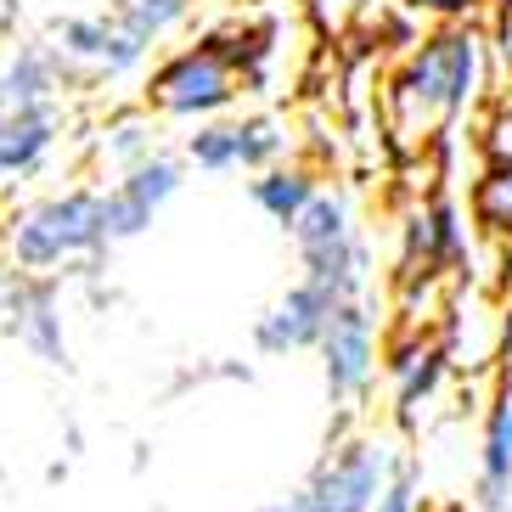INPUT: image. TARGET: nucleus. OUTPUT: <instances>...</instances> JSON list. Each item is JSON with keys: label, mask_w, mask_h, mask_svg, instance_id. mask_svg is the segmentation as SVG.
Here are the masks:
<instances>
[{"label": "nucleus", "mask_w": 512, "mask_h": 512, "mask_svg": "<svg viewBox=\"0 0 512 512\" xmlns=\"http://www.w3.org/2000/svg\"><path fill=\"white\" fill-rule=\"evenodd\" d=\"M490 79V46L473 23H439L417 34L406 57L383 79V136L400 158H422L456 130L467 107L484 96Z\"/></svg>", "instance_id": "nucleus-1"}, {"label": "nucleus", "mask_w": 512, "mask_h": 512, "mask_svg": "<svg viewBox=\"0 0 512 512\" xmlns=\"http://www.w3.org/2000/svg\"><path fill=\"white\" fill-rule=\"evenodd\" d=\"M265 62H271V29H259V23L197 34L186 46L164 51L141 74V102L164 124L220 119L248 91L265 85Z\"/></svg>", "instance_id": "nucleus-2"}, {"label": "nucleus", "mask_w": 512, "mask_h": 512, "mask_svg": "<svg viewBox=\"0 0 512 512\" xmlns=\"http://www.w3.org/2000/svg\"><path fill=\"white\" fill-rule=\"evenodd\" d=\"M0 254L29 276L102 271V259L113 254L102 220V186H62V192L17 203L0 226Z\"/></svg>", "instance_id": "nucleus-3"}, {"label": "nucleus", "mask_w": 512, "mask_h": 512, "mask_svg": "<svg viewBox=\"0 0 512 512\" xmlns=\"http://www.w3.org/2000/svg\"><path fill=\"white\" fill-rule=\"evenodd\" d=\"M287 237H293L299 271L310 282H321L332 299H366V287H372V242H366L361 220H355V203L338 186H321L299 209V220L287 226Z\"/></svg>", "instance_id": "nucleus-4"}, {"label": "nucleus", "mask_w": 512, "mask_h": 512, "mask_svg": "<svg viewBox=\"0 0 512 512\" xmlns=\"http://www.w3.org/2000/svg\"><path fill=\"white\" fill-rule=\"evenodd\" d=\"M394 456L400 451H394L383 434H372V428L338 434L327 445V456L310 467V479L287 496L282 512H372V501H377V490H383V479H389Z\"/></svg>", "instance_id": "nucleus-5"}, {"label": "nucleus", "mask_w": 512, "mask_h": 512, "mask_svg": "<svg viewBox=\"0 0 512 512\" xmlns=\"http://www.w3.org/2000/svg\"><path fill=\"white\" fill-rule=\"evenodd\" d=\"M51 46L74 62L79 85H124V79L147 74L152 51H158L152 40H141V34L113 12V6L62 17L57 29H51Z\"/></svg>", "instance_id": "nucleus-6"}, {"label": "nucleus", "mask_w": 512, "mask_h": 512, "mask_svg": "<svg viewBox=\"0 0 512 512\" xmlns=\"http://www.w3.org/2000/svg\"><path fill=\"white\" fill-rule=\"evenodd\" d=\"M321 383H327L332 411H355L372 394L377 372H383V332L366 299H344L332 310L327 332H321Z\"/></svg>", "instance_id": "nucleus-7"}, {"label": "nucleus", "mask_w": 512, "mask_h": 512, "mask_svg": "<svg viewBox=\"0 0 512 512\" xmlns=\"http://www.w3.org/2000/svg\"><path fill=\"white\" fill-rule=\"evenodd\" d=\"M186 186V158L181 152H152L147 164L124 169L102 186V220H107V242L124 248L152 231V220L181 197Z\"/></svg>", "instance_id": "nucleus-8"}, {"label": "nucleus", "mask_w": 512, "mask_h": 512, "mask_svg": "<svg viewBox=\"0 0 512 512\" xmlns=\"http://www.w3.org/2000/svg\"><path fill=\"white\" fill-rule=\"evenodd\" d=\"M383 372L394 383V422L422 428V417L439 406V394L451 383V355L439 332H394L383 344Z\"/></svg>", "instance_id": "nucleus-9"}, {"label": "nucleus", "mask_w": 512, "mask_h": 512, "mask_svg": "<svg viewBox=\"0 0 512 512\" xmlns=\"http://www.w3.org/2000/svg\"><path fill=\"white\" fill-rule=\"evenodd\" d=\"M467 259V231L462 209L445 192H422L411 214L400 220V282H428V276H451Z\"/></svg>", "instance_id": "nucleus-10"}, {"label": "nucleus", "mask_w": 512, "mask_h": 512, "mask_svg": "<svg viewBox=\"0 0 512 512\" xmlns=\"http://www.w3.org/2000/svg\"><path fill=\"white\" fill-rule=\"evenodd\" d=\"M338 304H344V299H332L321 282L299 276V282L287 287L282 299H276L271 310L254 321V349H259V355H271V361H287V355H304V349H316Z\"/></svg>", "instance_id": "nucleus-11"}, {"label": "nucleus", "mask_w": 512, "mask_h": 512, "mask_svg": "<svg viewBox=\"0 0 512 512\" xmlns=\"http://www.w3.org/2000/svg\"><path fill=\"white\" fill-rule=\"evenodd\" d=\"M6 338H17V349H29L34 361L68 366V327H62V276H29L17 287L12 310L0 316Z\"/></svg>", "instance_id": "nucleus-12"}, {"label": "nucleus", "mask_w": 512, "mask_h": 512, "mask_svg": "<svg viewBox=\"0 0 512 512\" xmlns=\"http://www.w3.org/2000/svg\"><path fill=\"white\" fill-rule=\"evenodd\" d=\"M62 136H68V113H62V102L0 113V192L17 186V181H34V175L57 158Z\"/></svg>", "instance_id": "nucleus-13"}, {"label": "nucleus", "mask_w": 512, "mask_h": 512, "mask_svg": "<svg viewBox=\"0 0 512 512\" xmlns=\"http://www.w3.org/2000/svg\"><path fill=\"white\" fill-rule=\"evenodd\" d=\"M74 85H79L74 62L62 57L51 40H23V46H12L6 62H0V113L62 102V91H74Z\"/></svg>", "instance_id": "nucleus-14"}, {"label": "nucleus", "mask_w": 512, "mask_h": 512, "mask_svg": "<svg viewBox=\"0 0 512 512\" xmlns=\"http://www.w3.org/2000/svg\"><path fill=\"white\" fill-rule=\"evenodd\" d=\"M152 152H164V119H158L147 102L113 107V113H107V119L91 130V164L102 169L107 181H113V175H124V169L147 164Z\"/></svg>", "instance_id": "nucleus-15"}, {"label": "nucleus", "mask_w": 512, "mask_h": 512, "mask_svg": "<svg viewBox=\"0 0 512 512\" xmlns=\"http://www.w3.org/2000/svg\"><path fill=\"white\" fill-rule=\"evenodd\" d=\"M479 507L512 512V366L501 372L479 434Z\"/></svg>", "instance_id": "nucleus-16"}, {"label": "nucleus", "mask_w": 512, "mask_h": 512, "mask_svg": "<svg viewBox=\"0 0 512 512\" xmlns=\"http://www.w3.org/2000/svg\"><path fill=\"white\" fill-rule=\"evenodd\" d=\"M321 192V175L310 164H271V169H259L254 181H248V197H254V209L265 214V220H276V226H293L299 220V209L310 203V197Z\"/></svg>", "instance_id": "nucleus-17"}, {"label": "nucleus", "mask_w": 512, "mask_h": 512, "mask_svg": "<svg viewBox=\"0 0 512 512\" xmlns=\"http://www.w3.org/2000/svg\"><path fill=\"white\" fill-rule=\"evenodd\" d=\"M473 220L490 237L512 242V152H496L473 181Z\"/></svg>", "instance_id": "nucleus-18"}, {"label": "nucleus", "mask_w": 512, "mask_h": 512, "mask_svg": "<svg viewBox=\"0 0 512 512\" xmlns=\"http://www.w3.org/2000/svg\"><path fill=\"white\" fill-rule=\"evenodd\" d=\"M237 141H242V169H248V175L282 164L287 147H293L287 124L276 119V113H237Z\"/></svg>", "instance_id": "nucleus-19"}, {"label": "nucleus", "mask_w": 512, "mask_h": 512, "mask_svg": "<svg viewBox=\"0 0 512 512\" xmlns=\"http://www.w3.org/2000/svg\"><path fill=\"white\" fill-rule=\"evenodd\" d=\"M372 512H422V467L417 456H394L389 479H383V490H377Z\"/></svg>", "instance_id": "nucleus-20"}, {"label": "nucleus", "mask_w": 512, "mask_h": 512, "mask_svg": "<svg viewBox=\"0 0 512 512\" xmlns=\"http://www.w3.org/2000/svg\"><path fill=\"white\" fill-rule=\"evenodd\" d=\"M299 6L310 12V23L321 34H349L355 23L372 17V0H299Z\"/></svg>", "instance_id": "nucleus-21"}, {"label": "nucleus", "mask_w": 512, "mask_h": 512, "mask_svg": "<svg viewBox=\"0 0 512 512\" xmlns=\"http://www.w3.org/2000/svg\"><path fill=\"white\" fill-rule=\"evenodd\" d=\"M484 46L490 62L501 74H512V0H490V29H484Z\"/></svg>", "instance_id": "nucleus-22"}, {"label": "nucleus", "mask_w": 512, "mask_h": 512, "mask_svg": "<svg viewBox=\"0 0 512 512\" xmlns=\"http://www.w3.org/2000/svg\"><path fill=\"white\" fill-rule=\"evenodd\" d=\"M484 147H490V158H496V152H512V74H507V91H501V102H496V119L484 130Z\"/></svg>", "instance_id": "nucleus-23"}, {"label": "nucleus", "mask_w": 512, "mask_h": 512, "mask_svg": "<svg viewBox=\"0 0 512 512\" xmlns=\"http://www.w3.org/2000/svg\"><path fill=\"white\" fill-rule=\"evenodd\" d=\"M411 17H439V23H462L479 0H400Z\"/></svg>", "instance_id": "nucleus-24"}, {"label": "nucleus", "mask_w": 512, "mask_h": 512, "mask_svg": "<svg viewBox=\"0 0 512 512\" xmlns=\"http://www.w3.org/2000/svg\"><path fill=\"white\" fill-rule=\"evenodd\" d=\"M17 287H23V271H17V265H12V259H6V254H0V316L12 310Z\"/></svg>", "instance_id": "nucleus-25"}, {"label": "nucleus", "mask_w": 512, "mask_h": 512, "mask_svg": "<svg viewBox=\"0 0 512 512\" xmlns=\"http://www.w3.org/2000/svg\"><path fill=\"white\" fill-rule=\"evenodd\" d=\"M496 344H501V361L512 366V299L501 304V316H496Z\"/></svg>", "instance_id": "nucleus-26"}]
</instances>
